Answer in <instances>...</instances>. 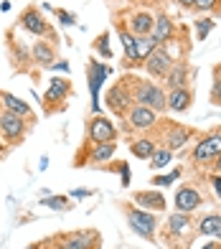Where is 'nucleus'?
<instances>
[{"mask_svg":"<svg viewBox=\"0 0 221 249\" xmlns=\"http://www.w3.org/2000/svg\"><path fill=\"white\" fill-rule=\"evenodd\" d=\"M117 153V142H94L92 145V153H89V163L97 165V163H104L109 160Z\"/></svg>","mask_w":221,"mask_h":249,"instance_id":"nucleus-26","label":"nucleus"},{"mask_svg":"<svg viewBox=\"0 0 221 249\" xmlns=\"http://www.w3.org/2000/svg\"><path fill=\"white\" fill-rule=\"evenodd\" d=\"M211 28H214V20H211V18H201V20H196V36H198V38H206Z\"/></svg>","mask_w":221,"mask_h":249,"instance_id":"nucleus-30","label":"nucleus"},{"mask_svg":"<svg viewBox=\"0 0 221 249\" xmlns=\"http://www.w3.org/2000/svg\"><path fill=\"white\" fill-rule=\"evenodd\" d=\"M127 87H130V92H132L135 105L150 107V109L160 112V115L168 109V92H163L160 84L150 82V79H130Z\"/></svg>","mask_w":221,"mask_h":249,"instance_id":"nucleus-1","label":"nucleus"},{"mask_svg":"<svg viewBox=\"0 0 221 249\" xmlns=\"http://www.w3.org/2000/svg\"><path fill=\"white\" fill-rule=\"evenodd\" d=\"M211 102L214 105H221V79L214 82V89H211Z\"/></svg>","mask_w":221,"mask_h":249,"instance_id":"nucleus-34","label":"nucleus"},{"mask_svg":"<svg viewBox=\"0 0 221 249\" xmlns=\"http://www.w3.org/2000/svg\"><path fill=\"white\" fill-rule=\"evenodd\" d=\"M28 122H31V120L16 115V112H8V109L0 112V138H3V142L8 145V148H13V145L23 142L26 132H28V127H31Z\"/></svg>","mask_w":221,"mask_h":249,"instance_id":"nucleus-3","label":"nucleus"},{"mask_svg":"<svg viewBox=\"0 0 221 249\" xmlns=\"http://www.w3.org/2000/svg\"><path fill=\"white\" fill-rule=\"evenodd\" d=\"M193 3H196V0H178V5H181V8H191Z\"/></svg>","mask_w":221,"mask_h":249,"instance_id":"nucleus-39","label":"nucleus"},{"mask_svg":"<svg viewBox=\"0 0 221 249\" xmlns=\"http://www.w3.org/2000/svg\"><path fill=\"white\" fill-rule=\"evenodd\" d=\"M69 94H71V82H69V79H59V76L51 79L46 94H43V102H46V112H49V115L56 109V105H59V109H64V102H66Z\"/></svg>","mask_w":221,"mask_h":249,"instance_id":"nucleus-9","label":"nucleus"},{"mask_svg":"<svg viewBox=\"0 0 221 249\" xmlns=\"http://www.w3.org/2000/svg\"><path fill=\"white\" fill-rule=\"evenodd\" d=\"M18 23H20V28H23L26 33H31V36H36V38H43V36L53 38L51 26L46 23V18H43V16L38 13V8H33V5H31V8H26L23 13H20Z\"/></svg>","mask_w":221,"mask_h":249,"instance_id":"nucleus-6","label":"nucleus"},{"mask_svg":"<svg viewBox=\"0 0 221 249\" xmlns=\"http://www.w3.org/2000/svg\"><path fill=\"white\" fill-rule=\"evenodd\" d=\"M191 226V213H183V211H175L168 216V221H165V229H168L170 236H181L188 231Z\"/></svg>","mask_w":221,"mask_h":249,"instance_id":"nucleus-21","label":"nucleus"},{"mask_svg":"<svg viewBox=\"0 0 221 249\" xmlns=\"http://www.w3.org/2000/svg\"><path fill=\"white\" fill-rule=\"evenodd\" d=\"M204 203V196L198 194L193 186H181L175 191V211H183V213H191Z\"/></svg>","mask_w":221,"mask_h":249,"instance_id":"nucleus-12","label":"nucleus"},{"mask_svg":"<svg viewBox=\"0 0 221 249\" xmlns=\"http://www.w3.org/2000/svg\"><path fill=\"white\" fill-rule=\"evenodd\" d=\"M132 203H137L145 211H165V196L160 191H135L132 194Z\"/></svg>","mask_w":221,"mask_h":249,"instance_id":"nucleus-14","label":"nucleus"},{"mask_svg":"<svg viewBox=\"0 0 221 249\" xmlns=\"http://www.w3.org/2000/svg\"><path fill=\"white\" fill-rule=\"evenodd\" d=\"M193 105V92L188 87H181V89H170L168 92V109L175 112V115H183L188 112Z\"/></svg>","mask_w":221,"mask_h":249,"instance_id":"nucleus-15","label":"nucleus"},{"mask_svg":"<svg viewBox=\"0 0 221 249\" xmlns=\"http://www.w3.org/2000/svg\"><path fill=\"white\" fill-rule=\"evenodd\" d=\"M28 249H49V247H46V244H31Z\"/></svg>","mask_w":221,"mask_h":249,"instance_id":"nucleus-41","label":"nucleus"},{"mask_svg":"<svg viewBox=\"0 0 221 249\" xmlns=\"http://www.w3.org/2000/svg\"><path fill=\"white\" fill-rule=\"evenodd\" d=\"M173 31H175V28H173V20H170L168 16H158L150 36H153V38H155V41L160 43V46H163V43H168V41L173 38Z\"/></svg>","mask_w":221,"mask_h":249,"instance_id":"nucleus-23","label":"nucleus"},{"mask_svg":"<svg viewBox=\"0 0 221 249\" xmlns=\"http://www.w3.org/2000/svg\"><path fill=\"white\" fill-rule=\"evenodd\" d=\"M99 236L94 231H71V234H59L51 239V249H97Z\"/></svg>","mask_w":221,"mask_h":249,"instance_id":"nucleus-5","label":"nucleus"},{"mask_svg":"<svg viewBox=\"0 0 221 249\" xmlns=\"http://www.w3.org/2000/svg\"><path fill=\"white\" fill-rule=\"evenodd\" d=\"M0 112H3V107H0Z\"/></svg>","mask_w":221,"mask_h":249,"instance_id":"nucleus-42","label":"nucleus"},{"mask_svg":"<svg viewBox=\"0 0 221 249\" xmlns=\"http://www.w3.org/2000/svg\"><path fill=\"white\" fill-rule=\"evenodd\" d=\"M153 26H155V18H153L148 10H135V13L130 16L127 31L135 38H145V36H150V33H153Z\"/></svg>","mask_w":221,"mask_h":249,"instance_id":"nucleus-13","label":"nucleus"},{"mask_svg":"<svg viewBox=\"0 0 221 249\" xmlns=\"http://www.w3.org/2000/svg\"><path fill=\"white\" fill-rule=\"evenodd\" d=\"M178 176H181V171H173L168 176H158V178H153V186H170Z\"/></svg>","mask_w":221,"mask_h":249,"instance_id":"nucleus-32","label":"nucleus"},{"mask_svg":"<svg viewBox=\"0 0 221 249\" xmlns=\"http://www.w3.org/2000/svg\"><path fill=\"white\" fill-rule=\"evenodd\" d=\"M31 59L36 61L38 66H53L56 64V51H53L51 41L36 38V43L31 46Z\"/></svg>","mask_w":221,"mask_h":249,"instance_id":"nucleus-18","label":"nucleus"},{"mask_svg":"<svg viewBox=\"0 0 221 249\" xmlns=\"http://www.w3.org/2000/svg\"><path fill=\"white\" fill-rule=\"evenodd\" d=\"M198 231L204 236H211V239L221 242V213H206V216L198 221Z\"/></svg>","mask_w":221,"mask_h":249,"instance_id":"nucleus-24","label":"nucleus"},{"mask_svg":"<svg viewBox=\"0 0 221 249\" xmlns=\"http://www.w3.org/2000/svg\"><path fill=\"white\" fill-rule=\"evenodd\" d=\"M104 76H107V66L99 64L97 59H92V61H89V92H92V109H94V112L99 109L97 92H99V87H102Z\"/></svg>","mask_w":221,"mask_h":249,"instance_id":"nucleus-19","label":"nucleus"},{"mask_svg":"<svg viewBox=\"0 0 221 249\" xmlns=\"http://www.w3.org/2000/svg\"><path fill=\"white\" fill-rule=\"evenodd\" d=\"M41 206H49V209L66 211V209H69V198H66V196H46V198L41 201Z\"/></svg>","mask_w":221,"mask_h":249,"instance_id":"nucleus-29","label":"nucleus"},{"mask_svg":"<svg viewBox=\"0 0 221 249\" xmlns=\"http://www.w3.org/2000/svg\"><path fill=\"white\" fill-rule=\"evenodd\" d=\"M94 51H99L102 59H112V49H109V33H102V36L94 38Z\"/></svg>","mask_w":221,"mask_h":249,"instance_id":"nucleus-28","label":"nucleus"},{"mask_svg":"<svg viewBox=\"0 0 221 249\" xmlns=\"http://www.w3.org/2000/svg\"><path fill=\"white\" fill-rule=\"evenodd\" d=\"M219 155H221V132H211L201 138L191 153L193 163H208V160H216Z\"/></svg>","mask_w":221,"mask_h":249,"instance_id":"nucleus-8","label":"nucleus"},{"mask_svg":"<svg viewBox=\"0 0 221 249\" xmlns=\"http://www.w3.org/2000/svg\"><path fill=\"white\" fill-rule=\"evenodd\" d=\"M216 5H219V0H196L193 3V8H198L201 13H211V10H216Z\"/></svg>","mask_w":221,"mask_h":249,"instance_id":"nucleus-33","label":"nucleus"},{"mask_svg":"<svg viewBox=\"0 0 221 249\" xmlns=\"http://www.w3.org/2000/svg\"><path fill=\"white\" fill-rule=\"evenodd\" d=\"M71 196H74V198H86V196H89V191H74Z\"/></svg>","mask_w":221,"mask_h":249,"instance_id":"nucleus-38","label":"nucleus"},{"mask_svg":"<svg viewBox=\"0 0 221 249\" xmlns=\"http://www.w3.org/2000/svg\"><path fill=\"white\" fill-rule=\"evenodd\" d=\"M170 158H173V150L158 148L155 153H153V158H150V168H153V171H160V168H165L170 163Z\"/></svg>","mask_w":221,"mask_h":249,"instance_id":"nucleus-27","label":"nucleus"},{"mask_svg":"<svg viewBox=\"0 0 221 249\" xmlns=\"http://www.w3.org/2000/svg\"><path fill=\"white\" fill-rule=\"evenodd\" d=\"M51 69H61V71H69V64H66V61H59V64H53Z\"/></svg>","mask_w":221,"mask_h":249,"instance_id":"nucleus-37","label":"nucleus"},{"mask_svg":"<svg viewBox=\"0 0 221 249\" xmlns=\"http://www.w3.org/2000/svg\"><path fill=\"white\" fill-rule=\"evenodd\" d=\"M191 135L193 130L191 127H186V124H175V122H168V138H165V148L168 150H181L186 142L191 140Z\"/></svg>","mask_w":221,"mask_h":249,"instance_id":"nucleus-16","label":"nucleus"},{"mask_svg":"<svg viewBox=\"0 0 221 249\" xmlns=\"http://www.w3.org/2000/svg\"><path fill=\"white\" fill-rule=\"evenodd\" d=\"M53 13H56V18H59V23H61V26H74V23H76V18L69 13V10H61V8H56Z\"/></svg>","mask_w":221,"mask_h":249,"instance_id":"nucleus-31","label":"nucleus"},{"mask_svg":"<svg viewBox=\"0 0 221 249\" xmlns=\"http://www.w3.org/2000/svg\"><path fill=\"white\" fill-rule=\"evenodd\" d=\"M0 107L8 109V112H16V115L26 117V120H33V109H31V105H26V102L20 99V97L5 92V89H0Z\"/></svg>","mask_w":221,"mask_h":249,"instance_id":"nucleus-17","label":"nucleus"},{"mask_svg":"<svg viewBox=\"0 0 221 249\" xmlns=\"http://www.w3.org/2000/svg\"><path fill=\"white\" fill-rule=\"evenodd\" d=\"M198 249H221V242H206V244H201Z\"/></svg>","mask_w":221,"mask_h":249,"instance_id":"nucleus-36","label":"nucleus"},{"mask_svg":"<svg viewBox=\"0 0 221 249\" xmlns=\"http://www.w3.org/2000/svg\"><path fill=\"white\" fill-rule=\"evenodd\" d=\"M117 33H119V41H122V49H125V59H127V66H140V53H137V38L132 36L127 28H119L117 26Z\"/></svg>","mask_w":221,"mask_h":249,"instance_id":"nucleus-20","label":"nucleus"},{"mask_svg":"<svg viewBox=\"0 0 221 249\" xmlns=\"http://www.w3.org/2000/svg\"><path fill=\"white\" fill-rule=\"evenodd\" d=\"M127 127L125 130H150V127H155V122H158V112L155 109H150V107H142V105H135L130 112H127Z\"/></svg>","mask_w":221,"mask_h":249,"instance_id":"nucleus-11","label":"nucleus"},{"mask_svg":"<svg viewBox=\"0 0 221 249\" xmlns=\"http://www.w3.org/2000/svg\"><path fill=\"white\" fill-rule=\"evenodd\" d=\"M173 64H175V61H173V56L165 51L163 46H158V49L145 59V64H142V66H145V71H148L150 76L165 79V76H168V71L173 69Z\"/></svg>","mask_w":221,"mask_h":249,"instance_id":"nucleus-10","label":"nucleus"},{"mask_svg":"<svg viewBox=\"0 0 221 249\" xmlns=\"http://www.w3.org/2000/svg\"><path fill=\"white\" fill-rule=\"evenodd\" d=\"M211 186H214V191H216V196L221 198V176H219V173L211 178Z\"/></svg>","mask_w":221,"mask_h":249,"instance_id":"nucleus-35","label":"nucleus"},{"mask_svg":"<svg viewBox=\"0 0 221 249\" xmlns=\"http://www.w3.org/2000/svg\"><path fill=\"white\" fill-rule=\"evenodd\" d=\"M155 150H158V145H155V140H150V138H137V140H132V145H130V153L135 158H140V160H150Z\"/></svg>","mask_w":221,"mask_h":249,"instance_id":"nucleus-25","label":"nucleus"},{"mask_svg":"<svg viewBox=\"0 0 221 249\" xmlns=\"http://www.w3.org/2000/svg\"><path fill=\"white\" fill-rule=\"evenodd\" d=\"M125 219H127V226L140 236V239H145V242L155 239V231H158L160 224H158V216L153 211H145L140 206L125 203Z\"/></svg>","mask_w":221,"mask_h":249,"instance_id":"nucleus-2","label":"nucleus"},{"mask_svg":"<svg viewBox=\"0 0 221 249\" xmlns=\"http://www.w3.org/2000/svg\"><path fill=\"white\" fill-rule=\"evenodd\" d=\"M104 105L109 107V112L117 117H125L127 112L135 107V99H132V92H130V87L125 82H119L115 87H109L107 89V94H104Z\"/></svg>","mask_w":221,"mask_h":249,"instance_id":"nucleus-4","label":"nucleus"},{"mask_svg":"<svg viewBox=\"0 0 221 249\" xmlns=\"http://www.w3.org/2000/svg\"><path fill=\"white\" fill-rule=\"evenodd\" d=\"M86 138H89V142H115L117 140V124L102 115H94L86 122Z\"/></svg>","mask_w":221,"mask_h":249,"instance_id":"nucleus-7","label":"nucleus"},{"mask_svg":"<svg viewBox=\"0 0 221 249\" xmlns=\"http://www.w3.org/2000/svg\"><path fill=\"white\" fill-rule=\"evenodd\" d=\"M214 171H216V173H219V176H221V155H219V158H216V165H214Z\"/></svg>","mask_w":221,"mask_h":249,"instance_id":"nucleus-40","label":"nucleus"},{"mask_svg":"<svg viewBox=\"0 0 221 249\" xmlns=\"http://www.w3.org/2000/svg\"><path fill=\"white\" fill-rule=\"evenodd\" d=\"M188 84V66L186 64H173V69L168 71V76H165V89H181Z\"/></svg>","mask_w":221,"mask_h":249,"instance_id":"nucleus-22","label":"nucleus"}]
</instances>
